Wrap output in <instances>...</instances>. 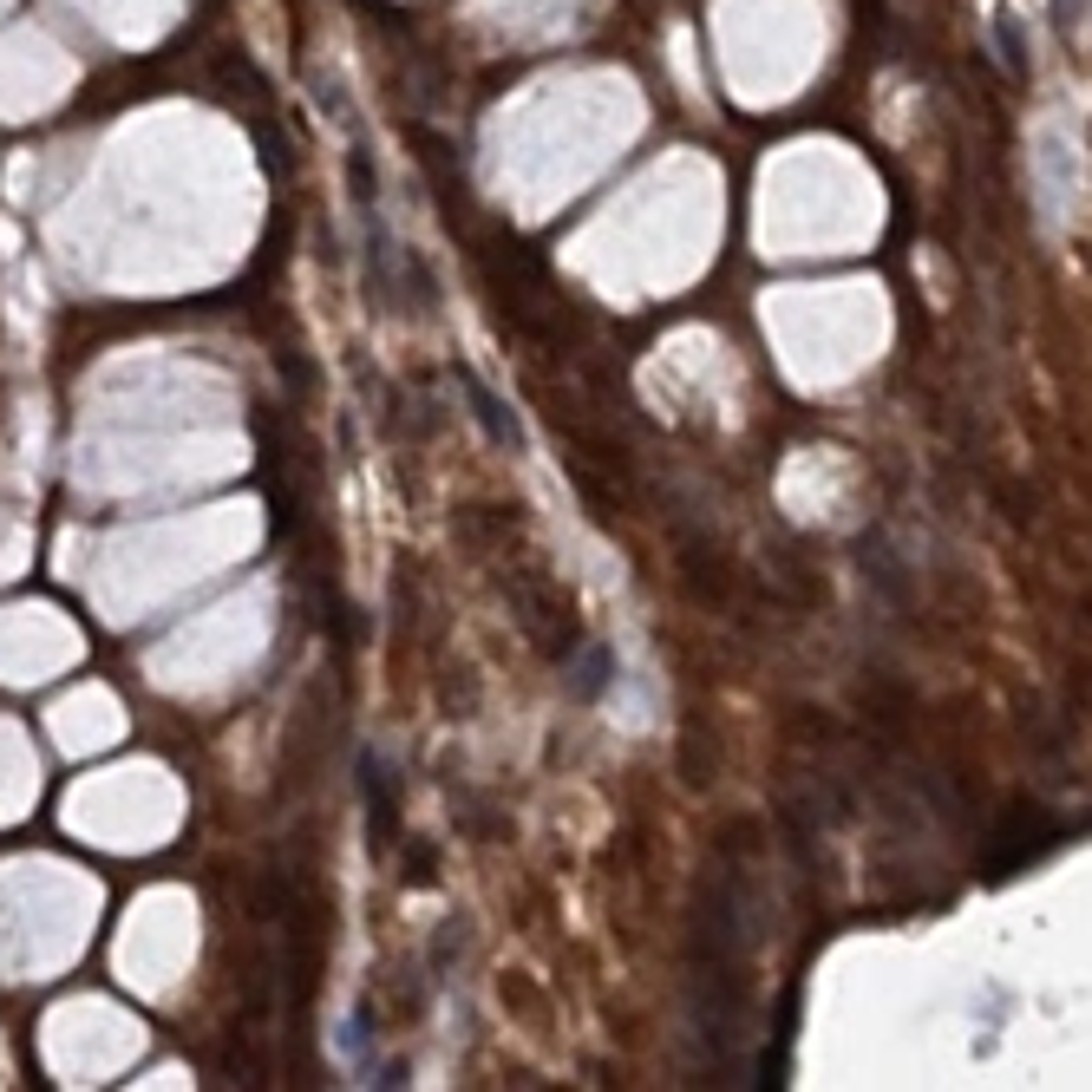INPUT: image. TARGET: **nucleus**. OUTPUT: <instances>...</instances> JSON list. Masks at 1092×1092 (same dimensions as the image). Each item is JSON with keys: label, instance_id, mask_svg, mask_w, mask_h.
<instances>
[{"label": "nucleus", "instance_id": "1", "mask_svg": "<svg viewBox=\"0 0 1092 1092\" xmlns=\"http://www.w3.org/2000/svg\"><path fill=\"white\" fill-rule=\"evenodd\" d=\"M465 393H471V413L484 419V432H491L497 445H523V432H517V419H510V413H497V400H491V393H484V387H478L471 374H465Z\"/></svg>", "mask_w": 1092, "mask_h": 1092}, {"label": "nucleus", "instance_id": "2", "mask_svg": "<svg viewBox=\"0 0 1092 1092\" xmlns=\"http://www.w3.org/2000/svg\"><path fill=\"white\" fill-rule=\"evenodd\" d=\"M994 47H1001L1007 73H1014V79H1027V53H1020V27H1014V14H1001V21H994Z\"/></svg>", "mask_w": 1092, "mask_h": 1092}]
</instances>
